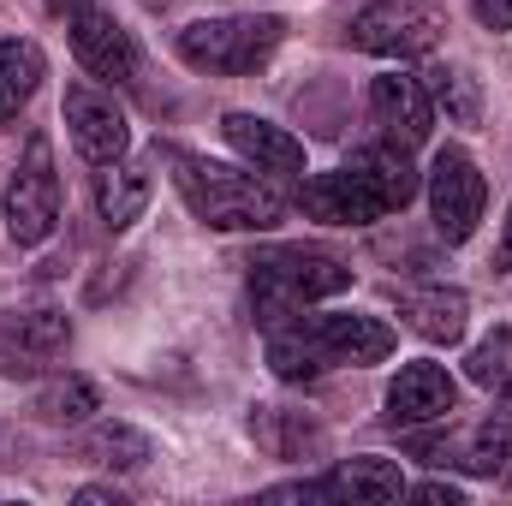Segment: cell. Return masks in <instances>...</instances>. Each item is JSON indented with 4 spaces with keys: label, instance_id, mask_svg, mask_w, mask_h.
Returning <instances> with one entry per match:
<instances>
[{
    "label": "cell",
    "instance_id": "cell-10",
    "mask_svg": "<svg viewBox=\"0 0 512 506\" xmlns=\"http://www.w3.org/2000/svg\"><path fill=\"white\" fill-rule=\"evenodd\" d=\"M453 405H459V381L447 376L441 364H429V358L405 364V370L393 376V387H387V423H393V429L447 423Z\"/></svg>",
    "mask_w": 512,
    "mask_h": 506
},
{
    "label": "cell",
    "instance_id": "cell-29",
    "mask_svg": "<svg viewBox=\"0 0 512 506\" xmlns=\"http://www.w3.org/2000/svg\"><path fill=\"white\" fill-rule=\"evenodd\" d=\"M501 417H512V370H507V381H501V405H495Z\"/></svg>",
    "mask_w": 512,
    "mask_h": 506
},
{
    "label": "cell",
    "instance_id": "cell-12",
    "mask_svg": "<svg viewBox=\"0 0 512 506\" xmlns=\"http://www.w3.org/2000/svg\"><path fill=\"white\" fill-rule=\"evenodd\" d=\"M66 24H72V54H78V66L90 78H114V84H131L137 78V42H131V30L114 12L90 6V12H78Z\"/></svg>",
    "mask_w": 512,
    "mask_h": 506
},
{
    "label": "cell",
    "instance_id": "cell-7",
    "mask_svg": "<svg viewBox=\"0 0 512 506\" xmlns=\"http://www.w3.org/2000/svg\"><path fill=\"white\" fill-rule=\"evenodd\" d=\"M423 179H429L435 233H441L447 245H465V239L477 233V221H483V203H489V185H483L477 161H471L459 143H447V149H435V161H429Z\"/></svg>",
    "mask_w": 512,
    "mask_h": 506
},
{
    "label": "cell",
    "instance_id": "cell-23",
    "mask_svg": "<svg viewBox=\"0 0 512 506\" xmlns=\"http://www.w3.org/2000/svg\"><path fill=\"white\" fill-rule=\"evenodd\" d=\"M507 370H512V334L501 328L495 340H483L471 358H465V376L477 381V387H495V381H507Z\"/></svg>",
    "mask_w": 512,
    "mask_h": 506
},
{
    "label": "cell",
    "instance_id": "cell-24",
    "mask_svg": "<svg viewBox=\"0 0 512 506\" xmlns=\"http://www.w3.org/2000/svg\"><path fill=\"white\" fill-rule=\"evenodd\" d=\"M405 495H417V501H429V506H465V489L459 483H417Z\"/></svg>",
    "mask_w": 512,
    "mask_h": 506
},
{
    "label": "cell",
    "instance_id": "cell-30",
    "mask_svg": "<svg viewBox=\"0 0 512 506\" xmlns=\"http://www.w3.org/2000/svg\"><path fill=\"white\" fill-rule=\"evenodd\" d=\"M149 6H173V0H149Z\"/></svg>",
    "mask_w": 512,
    "mask_h": 506
},
{
    "label": "cell",
    "instance_id": "cell-28",
    "mask_svg": "<svg viewBox=\"0 0 512 506\" xmlns=\"http://www.w3.org/2000/svg\"><path fill=\"white\" fill-rule=\"evenodd\" d=\"M495 268L512 274V215H507V233H501V251H495Z\"/></svg>",
    "mask_w": 512,
    "mask_h": 506
},
{
    "label": "cell",
    "instance_id": "cell-11",
    "mask_svg": "<svg viewBox=\"0 0 512 506\" xmlns=\"http://www.w3.org/2000/svg\"><path fill=\"white\" fill-rule=\"evenodd\" d=\"M370 120L382 126L387 143L417 149V143L435 131V102H429L423 78H411V72H382V78L370 84Z\"/></svg>",
    "mask_w": 512,
    "mask_h": 506
},
{
    "label": "cell",
    "instance_id": "cell-17",
    "mask_svg": "<svg viewBox=\"0 0 512 506\" xmlns=\"http://www.w3.org/2000/svg\"><path fill=\"white\" fill-rule=\"evenodd\" d=\"M322 489H328V501L387 506V501H399L411 483H405V471H399L393 459H340V465L322 477Z\"/></svg>",
    "mask_w": 512,
    "mask_h": 506
},
{
    "label": "cell",
    "instance_id": "cell-14",
    "mask_svg": "<svg viewBox=\"0 0 512 506\" xmlns=\"http://www.w3.org/2000/svg\"><path fill=\"white\" fill-rule=\"evenodd\" d=\"M221 131H227V143L251 161L256 173H268V179H304V143L286 126H274L262 114H227Z\"/></svg>",
    "mask_w": 512,
    "mask_h": 506
},
{
    "label": "cell",
    "instance_id": "cell-25",
    "mask_svg": "<svg viewBox=\"0 0 512 506\" xmlns=\"http://www.w3.org/2000/svg\"><path fill=\"white\" fill-rule=\"evenodd\" d=\"M477 18L489 30H512V0H477Z\"/></svg>",
    "mask_w": 512,
    "mask_h": 506
},
{
    "label": "cell",
    "instance_id": "cell-9",
    "mask_svg": "<svg viewBox=\"0 0 512 506\" xmlns=\"http://www.w3.org/2000/svg\"><path fill=\"white\" fill-rule=\"evenodd\" d=\"M66 126H72V143L84 161L108 167L120 161L131 143V126H126V108L102 90V84H66Z\"/></svg>",
    "mask_w": 512,
    "mask_h": 506
},
{
    "label": "cell",
    "instance_id": "cell-16",
    "mask_svg": "<svg viewBox=\"0 0 512 506\" xmlns=\"http://www.w3.org/2000/svg\"><path fill=\"white\" fill-rule=\"evenodd\" d=\"M251 435L268 459H316V453H328V429L316 417H304V411H286V405H256Z\"/></svg>",
    "mask_w": 512,
    "mask_h": 506
},
{
    "label": "cell",
    "instance_id": "cell-26",
    "mask_svg": "<svg viewBox=\"0 0 512 506\" xmlns=\"http://www.w3.org/2000/svg\"><path fill=\"white\" fill-rule=\"evenodd\" d=\"M78 501H84V506H120V495H114V489H96V483H90V489H78Z\"/></svg>",
    "mask_w": 512,
    "mask_h": 506
},
{
    "label": "cell",
    "instance_id": "cell-6",
    "mask_svg": "<svg viewBox=\"0 0 512 506\" xmlns=\"http://www.w3.org/2000/svg\"><path fill=\"white\" fill-rule=\"evenodd\" d=\"M60 221V179H54V149L36 131L24 143V161L6 179V239L12 245H42Z\"/></svg>",
    "mask_w": 512,
    "mask_h": 506
},
{
    "label": "cell",
    "instance_id": "cell-3",
    "mask_svg": "<svg viewBox=\"0 0 512 506\" xmlns=\"http://www.w3.org/2000/svg\"><path fill=\"white\" fill-rule=\"evenodd\" d=\"M352 286V268L328 251H304V245H268L251 256V310L262 328H280L292 316H304L310 304L334 298Z\"/></svg>",
    "mask_w": 512,
    "mask_h": 506
},
{
    "label": "cell",
    "instance_id": "cell-15",
    "mask_svg": "<svg viewBox=\"0 0 512 506\" xmlns=\"http://www.w3.org/2000/svg\"><path fill=\"white\" fill-rule=\"evenodd\" d=\"M399 316H405V328H417L429 346H459V340H465L471 298H465L459 286H417V292H399Z\"/></svg>",
    "mask_w": 512,
    "mask_h": 506
},
{
    "label": "cell",
    "instance_id": "cell-8",
    "mask_svg": "<svg viewBox=\"0 0 512 506\" xmlns=\"http://www.w3.org/2000/svg\"><path fill=\"white\" fill-rule=\"evenodd\" d=\"M298 209L322 227H376L387 209V197L346 161L340 173H316V179H298Z\"/></svg>",
    "mask_w": 512,
    "mask_h": 506
},
{
    "label": "cell",
    "instance_id": "cell-5",
    "mask_svg": "<svg viewBox=\"0 0 512 506\" xmlns=\"http://www.w3.org/2000/svg\"><path fill=\"white\" fill-rule=\"evenodd\" d=\"M447 36V12L435 0H370L352 18V48L382 60H417Z\"/></svg>",
    "mask_w": 512,
    "mask_h": 506
},
{
    "label": "cell",
    "instance_id": "cell-22",
    "mask_svg": "<svg viewBox=\"0 0 512 506\" xmlns=\"http://www.w3.org/2000/svg\"><path fill=\"white\" fill-rule=\"evenodd\" d=\"M84 459H96V465H120V471H137L143 459H149V441L137 435V429H126V423H108V429H96L90 441H84Z\"/></svg>",
    "mask_w": 512,
    "mask_h": 506
},
{
    "label": "cell",
    "instance_id": "cell-27",
    "mask_svg": "<svg viewBox=\"0 0 512 506\" xmlns=\"http://www.w3.org/2000/svg\"><path fill=\"white\" fill-rule=\"evenodd\" d=\"M42 6H48V12H60V18H78V12H90L96 0H42Z\"/></svg>",
    "mask_w": 512,
    "mask_h": 506
},
{
    "label": "cell",
    "instance_id": "cell-19",
    "mask_svg": "<svg viewBox=\"0 0 512 506\" xmlns=\"http://www.w3.org/2000/svg\"><path fill=\"white\" fill-rule=\"evenodd\" d=\"M42 78H48V60H42V48L36 42H18V36H6L0 42V126L42 90Z\"/></svg>",
    "mask_w": 512,
    "mask_h": 506
},
{
    "label": "cell",
    "instance_id": "cell-2",
    "mask_svg": "<svg viewBox=\"0 0 512 506\" xmlns=\"http://www.w3.org/2000/svg\"><path fill=\"white\" fill-rule=\"evenodd\" d=\"M167 161H173V185H179L185 209L203 227H215V233H268V227H280L286 203H280V191L268 179L239 173L227 161H209V155H191V149H167Z\"/></svg>",
    "mask_w": 512,
    "mask_h": 506
},
{
    "label": "cell",
    "instance_id": "cell-1",
    "mask_svg": "<svg viewBox=\"0 0 512 506\" xmlns=\"http://www.w3.org/2000/svg\"><path fill=\"white\" fill-rule=\"evenodd\" d=\"M393 352V328L382 316L334 310V316H292L268 328V364L280 381H316L328 370H364Z\"/></svg>",
    "mask_w": 512,
    "mask_h": 506
},
{
    "label": "cell",
    "instance_id": "cell-18",
    "mask_svg": "<svg viewBox=\"0 0 512 506\" xmlns=\"http://www.w3.org/2000/svg\"><path fill=\"white\" fill-rule=\"evenodd\" d=\"M149 191H155V185H149V167H143V161H126V155L96 173V209H102V221H108L114 233L131 227V221L149 209Z\"/></svg>",
    "mask_w": 512,
    "mask_h": 506
},
{
    "label": "cell",
    "instance_id": "cell-4",
    "mask_svg": "<svg viewBox=\"0 0 512 506\" xmlns=\"http://www.w3.org/2000/svg\"><path fill=\"white\" fill-rule=\"evenodd\" d=\"M286 36V18L274 12H233V18H203V24H185L179 30V60L209 72V78H245L256 72Z\"/></svg>",
    "mask_w": 512,
    "mask_h": 506
},
{
    "label": "cell",
    "instance_id": "cell-21",
    "mask_svg": "<svg viewBox=\"0 0 512 506\" xmlns=\"http://www.w3.org/2000/svg\"><path fill=\"white\" fill-rule=\"evenodd\" d=\"M90 411H102V393H96V381H84V376H54L36 393V417L42 423H84Z\"/></svg>",
    "mask_w": 512,
    "mask_h": 506
},
{
    "label": "cell",
    "instance_id": "cell-20",
    "mask_svg": "<svg viewBox=\"0 0 512 506\" xmlns=\"http://www.w3.org/2000/svg\"><path fill=\"white\" fill-rule=\"evenodd\" d=\"M423 90H429V102H435L453 126H477V120H483V90H477V78H471L465 66H429V72H423Z\"/></svg>",
    "mask_w": 512,
    "mask_h": 506
},
{
    "label": "cell",
    "instance_id": "cell-13",
    "mask_svg": "<svg viewBox=\"0 0 512 506\" xmlns=\"http://www.w3.org/2000/svg\"><path fill=\"white\" fill-rule=\"evenodd\" d=\"M72 340V322L60 310H30L0 328V376H42Z\"/></svg>",
    "mask_w": 512,
    "mask_h": 506
}]
</instances>
